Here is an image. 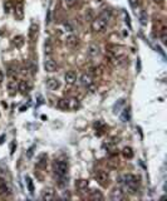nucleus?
Segmentation results:
<instances>
[{
	"instance_id": "1",
	"label": "nucleus",
	"mask_w": 167,
	"mask_h": 201,
	"mask_svg": "<svg viewBox=\"0 0 167 201\" xmlns=\"http://www.w3.org/2000/svg\"><path fill=\"white\" fill-rule=\"evenodd\" d=\"M120 182L123 186V189L128 193H131V195L136 193L138 191V189H140V180H138V177L135 175H131V174L122 175L120 177Z\"/></svg>"
},
{
	"instance_id": "2",
	"label": "nucleus",
	"mask_w": 167,
	"mask_h": 201,
	"mask_svg": "<svg viewBox=\"0 0 167 201\" xmlns=\"http://www.w3.org/2000/svg\"><path fill=\"white\" fill-rule=\"evenodd\" d=\"M111 17V11L108 9H104L98 17L94 18L92 20V24H90V28L94 33H102L108 25V20Z\"/></svg>"
},
{
	"instance_id": "3",
	"label": "nucleus",
	"mask_w": 167,
	"mask_h": 201,
	"mask_svg": "<svg viewBox=\"0 0 167 201\" xmlns=\"http://www.w3.org/2000/svg\"><path fill=\"white\" fill-rule=\"evenodd\" d=\"M58 107L63 111H77L80 107V102L77 98H63L59 99Z\"/></svg>"
},
{
	"instance_id": "4",
	"label": "nucleus",
	"mask_w": 167,
	"mask_h": 201,
	"mask_svg": "<svg viewBox=\"0 0 167 201\" xmlns=\"http://www.w3.org/2000/svg\"><path fill=\"white\" fill-rule=\"evenodd\" d=\"M53 171H54V175L58 178L67 177V175H68V162L64 161V160H55L53 162Z\"/></svg>"
},
{
	"instance_id": "5",
	"label": "nucleus",
	"mask_w": 167,
	"mask_h": 201,
	"mask_svg": "<svg viewBox=\"0 0 167 201\" xmlns=\"http://www.w3.org/2000/svg\"><path fill=\"white\" fill-rule=\"evenodd\" d=\"M80 83L84 88H87V91H89L90 93H93L96 91V84H94V79L92 74L89 73H83L80 77Z\"/></svg>"
},
{
	"instance_id": "6",
	"label": "nucleus",
	"mask_w": 167,
	"mask_h": 201,
	"mask_svg": "<svg viewBox=\"0 0 167 201\" xmlns=\"http://www.w3.org/2000/svg\"><path fill=\"white\" fill-rule=\"evenodd\" d=\"M94 177H96V180L98 184L103 185V186H106L108 184V180H109V175H108V172L107 171H104V170H98L94 174Z\"/></svg>"
},
{
	"instance_id": "7",
	"label": "nucleus",
	"mask_w": 167,
	"mask_h": 201,
	"mask_svg": "<svg viewBox=\"0 0 167 201\" xmlns=\"http://www.w3.org/2000/svg\"><path fill=\"white\" fill-rule=\"evenodd\" d=\"M54 197H55V190L53 187H50V186H48V187H45L43 191H41V195H40L41 200L52 201V200H54Z\"/></svg>"
},
{
	"instance_id": "8",
	"label": "nucleus",
	"mask_w": 167,
	"mask_h": 201,
	"mask_svg": "<svg viewBox=\"0 0 167 201\" xmlns=\"http://www.w3.org/2000/svg\"><path fill=\"white\" fill-rule=\"evenodd\" d=\"M111 200L113 201H121L124 199V191L120 187H114L112 191H111Z\"/></svg>"
},
{
	"instance_id": "9",
	"label": "nucleus",
	"mask_w": 167,
	"mask_h": 201,
	"mask_svg": "<svg viewBox=\"0 0 167 201\" xmlns=\"http://www.w3.org/2000/svg\"><path fill=\"white\" fill-rule=\"evenodd\" d=\"M47 88L49 91H57L60 87V82L57 79V78H48L45 82Z\"/></svg>"
},
{
	"instance_id": "10",
	"label": "nucleus",
	"mask_w": 167,
	"mask_h": 201,
	"mask_svg": "<svg viewBox=\"0 0 167 201\" xmlns=\"http://www.w3.org/2000/svg\"><path fill=\"white\" fill-rule=\"evenodd\" d=\"M64 81H65L67 84L73 85L75 82H77V73H75V72H73V70L67 72V73L64 74Z\"/></svg>"
},
{
	"instance_id": "11",
	"label": "nucleus",
	"mask_w": 167,
	"mask_h": 201,
	"mask_svg": "<svg viewBox=\"0 0 167 201\" xmlns=\"http://www.w3.org/2000/svg\"><path fill=\"white\" fill-rule=\"evenodd\" d=\"M30 88H32V85L28 81H20L18 83V91L22 93V94H26V93L30 91Z\"/></svg>"
},
{
	"instance_id": "12",
	"label": "nucleus",
	"mask_w": 167,
	"mask_h": 201,
	"mask_svg": "<svg viewBox=\"0 0 167 201\" xmlns=\"http://www.w3.org/2000/svg\"><path fill=\"white\" fill-rule=\"evenodd\" d=\"M78 43H79V39L73 34L68 35V37L65 38V45L69 47V48H75L78 45Z\"/></svg>"
},
{
	"instance_id": "13",
	"label": "nucleus",
	"mask_w": 167,
	"mask_h": 201,
	"mask_svg": "<svg viewBox=\"0 0 167 201\" xmlns=\"http://www.w3.org/2000/svg\"><path fill=\"white\" fill-rule=\"evenodd\" d=\"M44 69L47 72H49V73H53V72H55L58 69V66L53 59H47L44 62Z\"/></svg>"
},
{
	"instance_id": "14",
	"label": "nucleus",
	"mask_w": 167,
	"mask_h": 201,
	"mask_svg": "<svg viewBox=\"0 0 167 201\" xmlns=\"http://www.w3.org/2000/svg\"><path fill=\"white\" fill-rule=\"evenodd\" d=\"M14 17H15V19L19 20V21L24 19V10H23L22 2H20V3L17 5V8L14 9Z\"/></svg>"
},
{
	"instance_id": "15",
	"label": "nucleus",
	"mask_w": 167,
	"mask_h": 201,
	"mask_svg": "<svg viewBox=\"0 0 167 201\" xmlns=\"http://www.w3.org/2000/svg\"><path fill=\"white\" fill-rule=\"evenodd\" d=\"M99 50H101L99 45L96 44V43H92V44H89V47H88V54H89V57L94 58V57L99 54Z\"/></svg>"
},
{
	"instance_id": "16",
	"label": "nucleus",
	"mask_w": 167,
	"mask_h": 201,
	"mask_svg": "<svg viewBox=\"0 0 167 201\" xmlns=\"http://www.w3.org/2000/svg\"><path fill=\"white\" fill-rule=\"evenodd\" d=\"M48 163V156L45 153H41L38 156V160H37V167L39 169H44Z\"/></svg>"
},
{
	"instance_id": "17",
	"label": "nucleus",
	"mask_w": 167,
	"mask_h": 201,
	"mask_svg": "<svg viewBox=\"0 0 167 201\" xmlns=\"http://www.w3.org/2000/svg\"><path fill=\"white\" fill-rule=\"evenodd\" d=\"M37 38H38V24H32L29 29V39L34 42Z\"/></svg>"
},
{
	"instance_id": "18",
	"label": "nucleus",
	"mask_w": 167,
	"mask_h": 201,
	"mask_svg": "<svg viewBox=\"0 0 167 201\" xmlns=\"http://www.w3.org/2000/svg\"><path fill=\"white\" fill-rule=\"evenodd\" d=\"M44 53L45 55H50L53 53V43L50 39H45L44 42Z\"/></svg>"
},
{
	"instance_id": "19",
	"label": "nucleus",
	"mask_w": 167,
	"mask_h": 201,
	"mask_svg": "<svg viewBox=\"0 0 167 201\" xmlns=\"http://www.w3.org/2000/svg\"><path fill=\"white\" fill-rule=\"evenodd\" d=\"M17 89H18L17 81H14V79L9 81V82H8V91H9V93H10L11 96H13V94H15V93H17Z\"/></svg>"
},
{
	"instance_id": "20",
	"label": "nucleus",
	"mask_w": 167,
	"mask_h": 201,
	"mask_svg": "<svg viewBox=\"0 0 167 201\" xmlns=\"http://www.w3.org/2000/svg\"><path fill=\"white\" fill-rule=\"evenodd\" d=\"M75 187H77L79 191H84L88 187V181L87 180H78L75 182Z\"/></svg>"
},
{
	"instance_id": "21",
	"label": "nucleus",
	"mask_w": 167,
	"mask_h": 201,
	"mask_svg": "<svg viewBox=\"0 0 167 201\" xmlns=\"http://www.w3.org/2000/svg\"><path fill=\"white\" fill-rule=\"evenodd\" d=\"M89 199H90V200H94V201H102V200L104 199V196L102 195L101 191H92Z\"/></svg>"
},
{
	"instance_id": "22",
	"label": "nucleus",
	"mask_w": 167,
	"mask_h": 201,
	"mask_svg": "<svg viewBox=\"0 0 167 201\" xmlns=\"http://www.w3.org/2000/svg\"><path fill=\"white\" fill-rule=\"evenodd\" d=\"M24 37H22V35H18V37H15L13 39V44L14 47H17V48H20L22 45H24Z\"/></svg>"
},
{
	"instance_id": "23",
	"label": "nucleus",
	"mask_w": 167,
	"mask_h": 201,
	"mask_svg": "<svg viewBox=\"0 0 167 201\" xmlns=\"http://www.w3.org/2000/svg\"><path fill=\"white\" fill-rule=\"evenodd\" d=\"M122 121L123 122H129L131 121V108L127 107V108H124L123 112H122Z\"/></svg>"
},
{
	"instance_id": "24",
	"label": "nucleus",
	"mask_w": 167,
	"mask_h": 201,
	"mask_svg": "<svg viewBox=\"0 0 167 201\" xmlns=\"http://www.w3.org/2000/svg\"><path fill=\"white\" fill-rule=\"evenodd\" d=\"M122 155L124 159H132V157H133V150L131 147H124L122 150Z\"/></svg>"
},
{
	"instance_id": "25",
	"label": "nucleus",
	"mask_w": 167,
	"mask_h": 201,
	"mask_svg": "<svg viewBox=\"0 0 167 201\" xmlns=\"http://www.w3.org/2000/svg\"><path fill=\"white\" fill-rule=\"evenodd\" d=\"M26 185H28V190H29L30 195H33L34 193V185H33V181L30 177H26Z\"/></svg>"
},
{
	"instance_id": "26",
	"label": "nucleus",
	"mask_w": 167,
	"mask_h": 201,
	"mask_svg": "<svg viewBox=\"0 0 167 201\" xmlns=\"http://www.w3.org/2000/svg\"><path fill=\"white\" fill-rule=\"evenodd\" d=\"M140 20H141V24H142V25L147 24V13H146V11H141Z\"/></svg>"
},
{
	"instance_id": "27",
	"label": "nucleus",
	"mask_w": 167,
	"mask_h": 201,
	"mask_svg": "<svg viewBox=\"0 0 167 201\" xmlns=\"http://www.w3.org/2000/svg\"><path fill=\"white\" fill-rule=\"evenodd\" d=\"M11 10H13L11 3H10V2H5V4H4V11H5L6 14H9Z\"/></svg>"
},
{
	"instance_id": "28",
	"label": "nucleus",
	"mask_w": 167,
	"mask_h": 201,
	"mask_svg": "<svg viewBox=\"0 0 167 201\" xmlns=\"http://www.w3.org/2000/svg\"><path fill=\"white\" fill-rule=\"evenodd\" d=\"M78 0H64V4L68 6V8H73V6L77 4Z\"/></svg>"
},
{
	"instance_id": "29",
	"label": "nucleus",
	"mask_w": 167,
	"mask_h": 201,
	"mask_svg": "<svg viewBox=\"0 0 167 201\" xmlns=\"http://www.w3.org/2000/svg\"><path fill=\"white\" fill-rule=\"evenodd\" d=\"M122 106H124V99H120V100H118V104L114 106V113L117 112V110H120Z\"/></svg>"
},
{
	"instance_id": "30",
	"label": "nucleus",
	"mask_w": 167,
	"mask_h": 201,
	"mask_svg": "<svg viewBox=\"0 0 167 201\" xmlns=\"http://www.w3.org/2000/svg\"><path fill=\"white\" fill-rule=\"evenodd\" d=\"M129 5L132 8H137L138 6V0H129Z\"/></svg>"
},
{
	"instance_id": "31",
	"label": "nucleus",
	"mask_w": 167,
	"mask_h": 201,
	"mask_svg": "<svg viewBox=\"0 0 167 201\" xmlns=\"http://www.w3.org/2000/svg\"><path fill=\"white\" fill-rule=\"evenodd\" d=\"M161 40H162L163 44H166V30L165 29L162 30V34H161Z\"/></svg>"
},
{
	"instance_id": "32",
	"label": "nucleus",
	"mask_w": 167,
	"mask_h": 201,
	"mask_svg": "<svg viewBox=\"0 0 167 201\" xmlns=\"http://www.w3.org/2000/svg\"><path fill=\"white\" fill-rule=\"evenodd\" d=\"M14 150H15V142H11V145H10V153L11 155L14 153Z\"/></svg>"
},
{
	"instance_id": "33",
	"label": "nucleus",
	"mask_w": 167,
	"mask_h": 201,
	"mask_svg": "<svg viewBox=\"0 0 167 201\" xmlns=\"http://www.w3.org/2000/svg\"><path fill=\"white\" fill-rule=\"evenodd\" d=\"M3 81H4V76H3V72L0 70V83H3Z\"/></svg>"
},
{
	"instance_id": "34",
	"label": "nucleus",
	"mask_w": 167,
	"mask_h": 201,
	"mask_svg": "<svg viewBox=\"0 0 167 201\" xmlns=\"http://www.w3.org/2000/svg\"><path fill=\"white\" fill-rule=\"evenodd\" d=\"M152 2H153V3H156V4H161V3L163 2V0H152Z\"/></svg>"
}]
</instances>
